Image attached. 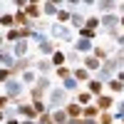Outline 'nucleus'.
<instances>
[{"label": "nucleus", "mask_w": 124, "mask_h": 124, "mask_svg": "<svg viewBox=\"0 0 124 124\" xmlns=\"http://www.w3.org/2000/svg\"><path fill=\"white\" fill-rule=\"evenodd\" d=\"M70 102V92L67 89H62V87H52L47 92V109L52 112V109H60V107H65Z\"/></svg>", "instance_id": "f257e3e1"}, {"label": "nucleus", "mask_w": 124, "mask_h": 124, "mask_svg": "<svg viewBox=\"0 0 124 124\" xmlns=\"http://www.w3.org/2000/svg\"><path fill=\"white\" fill-rule=\"evenodd\" d=\"M23 92H25V85L20 82V77H10L3 85V94H8L10 99H23Z\"/></svg>", "instance_id": "f03ea898"}, {"label": "nucleus", "mask_w": 124, "mask_h": 124, "mask_svg": "<svg viewBox=\"0 0 124 124\" xmlns=\"http://www.w3.org/2000/svg\"><path fill=\"white\" fill-rule=\"evenodd\" d=\"M50 35H52V40L72 42V30H70V25H60V23H52V25H50Z\"/></svg>", "instance_id": "7ed1b4c3"}, {"label": "nucleus", "mask_w": 124, "mask_h": 124, "mask_svg": "<svg viewBox=\"0 0 124 124\" xmlns=\"http://www.w3.org/2000/svg\"><path fill=\"white\" fill-rule=\"evenodd\" d=\"M99 112H112L114 109V104H117V97L114 94H109V92H104V94H99V97H94V102H92Z\"/></svg>", "instance_id": "20e7f679"}, {"label": "nucleus", "mask_w": 124, "mask_h": 124, "mask_svg": "<svg viewBox=\"0 0 124 124\" xmlns=\"http://www.w3.org/2000/svg\"><path fill=\"white\" fill-rule=\"evenodd\" d=\"M32 67H35V60L27 55V57H15V62H13L10 70H13V77H20L25 70H32Z\"/></svg>", "instance_id": "39448f33"}, {"label": "nucleus", "mask_w": 124, "mask_h": 124, "mask_svg": "<svg viewBox=\"0 0 124 124\" xmlns=\"http://www.w3.org/2000/svg\"><path fill=\"white\" fill-rule=\"evenodd\" d=\"M13 104L17 107V114L23 117V119H37V114H35V109H32V102H23V99H10Z\"/></svg>", "instance_id": "423d86ee"}, {"label": "nucleus", "mask_w": 124, "mask_h": 124, "mask_svg": "<svg viewBox=\"0 0 124 124\" xmlns=\"http://www.w3.org/2000/svg\"><path fill=\"white\" fill-rule=\"evenodd\" d=\"M99 30H104V32L119 30V15H117V13H112V15H99Z\"/></svg>", "instance_id": "0eeeda50"}, {"label": "nucleus", "mask_w": 124, "mask_h": 124, "mask_svg": "<svg viewBox=\"0 0 124 124\" xmlns=\"http://www.w3.org/2000/svg\"><path fill=\"white\" fill-rule=\"evenodd\" d=\"M15 62V55H13V45L5 42L3 47H0V67H13Z\"/></svg>", "instance_id": "6e6552de"}, {"label": "nucleus", "mask_w": 124, "mask_h": 124, "mask_svg": "<svg viewBox=\"0 0 124 124\" xmlns=\"http://www.w3.org/2000/svg\"><path fill=\"white\" fill-rule=\"evenodd\" d=\"M117 5H119V0H97V10H99V15H112V13H117Z\"/></svg>", "instance_id": "1a4fd4ad"}, {"label": "nucleus", "mask_w": 124, "mask_h": 124, "mask_svg": "<svg viewBox=\"0 0 124 124\" xmlns=\"http://www.w3.org/2000/svg\"><path fill=\"white\" fill-rule=\"evenodd\" d=\"M57 50V45H55V40H50V37H45L42 42H37V52H40V57H50Z\"/></svg>", "instance_id": "9d476101"}, {"label": "nucleus", "mask_w": 124, "mask_h": 124, "mask_svg": "<svg viewBox=\"0 0 124 124\" xmlns=\"http://www.w3.org/2000/svg\"><path fill=\"white\" fill-rule=\"evenodd\" d=\"M35 72H37V75H50V72H55L50 57H37L35 60Z\"/></svg>", "instance_id": "9b49d317"}, {"label": "nucleus", "mask_w": 124, "mask_h": 124, "mask_svg": "<svg viewBox=\"0 0 124 124\" xmlns=\"http://www.w3.org/2000/svg\"><path fill=\"white\" fill-rule=\"evenodd\" d=\"M72 77H75L79 85H87V82L92 79V72L87 70V67H82V65H77V67H72Z\"/></svg>", "instance_id": "f8f14e48"}, {"label": "nucleus", "mask_w": 124, "mask_h": 124, "mask_svg": "<svg viewBox=\"0 0 124 124\" xmlns=\"http://www.w3.org/2000/svg\"><path fill=\"white\" fill-rule=\"evenodd\" d=\"M72 47H75L79 55H89V52H92V47H94V40H85V37H77Z\"/></svg>", "instance_id": "ddd939ff"}, {"label": "nucleus", "mask_w": 124, "mask_h": 124, "mask_svg": "<svg viewBox=\"0 0 124 124\" xmlns=\"http://www.w3.org/2000/svg\"><path fill=\"white\" fill-rule=\"evenodd\" d=\"M104 92H109V94H122V92H124V82H119L117 77H112V79H107L104 82Z\"/></svg>", "instance_id": "4468645a"}, {"label": "nucleus", "mask_w": 124, "mask_h": 124, "mask_svg": "<svg viewBox=\"0 0 124 124\" xmlns=\"http://www.w3.org/2000/svg\"><path fill=\"white\" fill-rule=\"evenodd\" d=\"M30 40H17V42L13 45V55L15 57H27V52H30Z\"/></svg>", "instance_id": "2eb2a0df"}, {"label": "nucleus", "mask_w": 124, "mask_h": 124, "mask_svg": "<svg viewBox=\"0 0 124 124\" xmlns=\"http://www.w3.org/2000/svg\"><path fill=\"white\" fill-rule=\"evenodd\" d=\"M85 89L89 92L92 97H99V94H104V82H99V79H94V77H92V79L87 82V87H85Z\"/></svg>", "instance_id": "dca6fc26"}, {"label": "nucleus", "mask_w": 124, "mask_h": 124, "mask_svg": "<svg viewBox=\"0 0 124 124\" xmlns=\"http://www.w3.org/2000/svg\"><path fill=\"white\" fill-rule=\"evenodd\" d=\"M89 55H92V57H97L99 62H104L107 57H112V47H104V45H94Z\"/></svg>", "instance_id": "f3484780"}, {"label": "nucleus", "mask_w": 124, "mask_h": 124, "mask_svg": "<svg viewBox=\"0 0 124 124\" xmlns=\"http://www.w3.org/2000/svg\"><path fill=\"white\" fill-rule=\"evenodd\" d=\"M65 112H67V117L70 119H79L82 117V104H77V102H67V104H65Z\"/></svg>", "instance_id": "a211bd4d"}, {"label": "nucleus", "mask_w": 124, "mask_h": 124, "mask_svg": "<svg viewBox=\"0 0 124 124\" xmlns=\"http://www.w3.org/2000/svg\"><path fill=\"white\" fill-rule=\"evenodd\" d=\"M25 15L30 17V23L35 25L37 20L42 17V5H27V8H25Z\"/></svg>", "instance_id": "6ab92c4d"}, {"label": "nucleus", "mask_w": 124, "mask_h": 124, "mask_svg": "<svg viewBox=\"0 0 124 124\" xmlns=\"http://www.w3.org/2000/svg\"><path fill=\"white\" fill-rule=\"evenodd\" d=\"M82 67H87L92 75H94V72L102 67V62H99L97 57H92V55H85V57H82Z\"/></svg>", "instance_id": "aec40b11"}, {"label": "nucleus", "mask_w": 124, "mask_h": 124, "mask_svg": "<svg viewBox=\"0 0 124 124\" xmlns=\"http://www.w3.org/2000/svg\"><path fill=\"white\" fill-rule=\"evenodd\" d=\"M13 17H15V27H32L30 17L25 15V10H15V13H13Z\"/></svg>", "instance_id": "412c9836"}, {"label": "nucleus", "mask_w": 124, "mask_h": 124, "mask_svg": "<svg viewBox=\"0 0 124 124\" xmlns=\"http://www.w3.org/2000/svg\"><path fill=\"white\" fill-rule=\"evenodd\" d=\"M50 62H52V67H62V65H67V57H65V52L57 47L52 55H50Z\"/></svg>", "instance_id": "4be33fe9"}, {"label": "nucleus", "mask_w": 124, "mask_h": 124, "mask_svg": "<svg viewBox=\"0 0 124 124\" xmlns=\"http://www.w3.org/2000/svg\"><path fill=\"white\" fill-rule=\"evenodd\" d=\"M75 102L85 107V104H92V102H94V97H92L87 89H77V97H75Z\"/></svg>", "instance_id": "5701e85b"}, {"label": "nucleus", "mask_w": 124, "mask_h": 124, "mask_svg": "<svg viewBox=\"0 0 124 124\" xmlns=\"http://www.w3.org/2000/svg\"><path fill=\"white\" fill-rule=\"evenodd\" d=\"M67 112L65 107H60V109H52V124H67Z\"/></svg>", "instance_id": "b1692460"}, {"label": "nucleus", "mask_w": 124, "mask_h": 124, "mask_svg": "<svg viewBox=\"0 0 124 124\" xmlns=\"http://www.w3.org/2000/svg\"><path fill=\"white\" fill-rule=\"evenodd\" d=\"M35 79H37V72H35V67H32V70H25L23 75H20V82H23V85H30V87L35 85Z\"/></svg>", "instance_id": "393cba45"}, {"label": "nucleus", "mask_w": 124, "mask_h": 124, "mask_svg": "<svg viewBox=\"0 0 124 124\" xmlns=\"http://www.w3.org/2000/svg\"><path fill=\"white\" fill-rule=\"evenodd\" d=\"M85 20H87V17L82 15V13L72 10V17H70V27H77V30H79V27H85Z\"/></svg>", "instance_id": "a878e982"}, {"label": "nucleus", "mask_w": 124, "mask_h": 124, "mask_svg": "<svg viewBox=\"0 0 124 124\" xmlns=\"http://www.w3.org/2000/svg\"><path fill=\"white\" fill-rule=\"evenodd\" d=\"M55 17H57V23H60V25H70V17H72V10H70V8H60Z\"/></svg>", "instance_id": "bb28decb"}, {"label": "nucleus", "mask_w": 124, "mask_h": 124, "mask_svg": "<svg viewBox=\"0 0 124 124\" xmlns=\"http://www.w3.org/2000/svg\"><path fill=\"white\" fill-rule=\"evenodd\" d=\"M35 85H37L40 89H42V92H50V89H52V82H50V75H37Z\"/></svg>", "instance_id": "cd10ccee"}, {"label": "nucleus", "mask_w": 124, "mask_h": 124, "mask_svg": "<svg viewBox=\"0 0 124 124\" xmlns=\"http://www.w3.org/2000/svg\"><path fill=\"white\" fill-rule=\"evenodd\" d=\"M62 89H67L70 92V94H72V92H77L79 89V82L75 79V77H67V79H62V85H60Z\"/></svg>", "instance_id": "c85d7f7f"}, {"label": "nucleus", "mask_w": 124, "mask_h": 124, "mask_svg": "<svg viewBox=\"0 0 124 124\" xmlns=\"http://www.w3.org/2000/svg\"><path fill=\"white\" fill-rule=\"evenodd\" d=\"M82 117H85V119H97L99 117V109L94 104H85V107H82Z\"/></svg>", "instance_id": "c756f323"}, {"label": "nucleus", "mask_w": 124, "mask_h": 124, "mask_svg": "<svg viewBox=\"0 0 124 124\" xmlns=\"http://www.w3.org/2000/svg\"><path fill=\"white\" fill-rule=\"evenodd\" d=\"M57 10H60V8H55L50 0H42V17H55Z\"/></svg>", "instance_id": "7c9ffc66"}, {"label": "nucleus", "mask_w": 124, "mask_h": 124, "mask_svg": "<svg viewBox=\"0 0 124 124\" xmlns=\"http://www.w3.org/2000/svg\"><path fill=\"white\" fill-rule=\"evenodd\" d=\"M45 94H47V92H42L37 85L30 87V102H42V99H45Z\"/></svg>", "instance_id": "2f4dec72"}, {"label": "nucleus", "mask_w": 124, "mask_h": 124, "mask_svg": "<svg viewBox=\"0 0 124 124\" xmlns=\"http://www.w3.org/2000/svg\"><path fill=\"white\" fill-rule=\"evenodd\" d=\"M0 27H5V30L15 27V17H13V13H3V15H0Z\"/></svg>", "instance_id": "473e14b6"}, {"label": "nucleus", "mask_w": 124, "mask_h": 124, "mask_svg": "<svg viewBox=\"0 0 124 124\" xmlns=\"http://www.w3.org/2000/svg\"><path fill=\"white\" fill-rule=\"evenodd\" d=\"M65 57H67V65H75V67L82 62V57H79V52H77L75 47H72V50H67V52H65Z\"/></svg>", "instance_id": "72a5a7b5"}, {"label": "nucleus", "mask_w": 124, "mask_h": 124, "mask_svg": "<svg viewBox=\"0 0 124 124\" xmlns=\"http://www.w3.org/2000/svg\"><path fill=\"white\" fill-rule=\"evenodd\" d=\"M20 40V27H10L8 32H5V42H10V45H15Z\"/></svg>", "instance_id": "f704fd0d"}, {"label": "nucleus", "mask_w": 124, "mask_h": 124, "mask_svg": "<svg viewBox=\"0 0 124 124\" xmlns=\"http://www.w3.org/2000/svg\"><path fill=\"white\" fill-rule=\"evenodd\" d=\"M99 124H114L117 117H114V112H99V117H97Z\"/></svg>", "instance_id": "c9c22d12"}, {"label": "nucleus", "mask_w": 124, "mask_h": 124, "mask_svg": "<svg viewBox=\"0 0 124 124\" xmlns=\"http://www.w3.org/2000/svg\"><path fill=\"white\" fill-rule=\"evenodd\" d=\"M77 32H79V37H85V40H97V30H92V27H79Z\"/></svg>", "instance_id": "e433bc0d"}, {"label": "nucleus", "mask_w": 124, "mask_h": 124, "mask_svg": "<svg viewBox=\"0 0 124 124\" xmlns=\"http://www.w3.org/2000/svg\"><path fill=\"white\" fill-rule=\"evenodd\" d=\"M55 75H57L60 79H67V77H72V67H67V65H62V67H55Z\"/></svg>", "instance_id": "4c0bfd02"}, {"label": "nucleus", "mask_w": 124, "mask_h": 124, "mask_svg": "<svg viewBox=\"0 0 124 124\" xmlns=\"http://www.w3.org/2000/svg\"><path fill=\"white\" fill-rule=\"evenodd\" d=\"M85 27H92V30H97L99 32V15H89L85 20Z\"/></svg>", "instance_id": "58836bf2"}, {"label": "nucleus", "mask_w": 124, "mask_h": 124, "mask_svg": "<svg viewBox=\"0 0 124 124\" xmlns=\"http://www.w3.org/2000/svg\"><path fill=\"white\" fill-rule=\"evenodd\" d=\"M32 109H35V114H45V112H50L45 99H42V102H32Z\"/></svg>", "instance_id": "ea45409f"}, {"label": "nucleus", "mask_w": 124, "mask_h": 124, "mask_svg": "<svg viewBox=\"0 0 124 124\" xmlns=\"http://www.w3.org/2000/svg\"><path fill=\"white\" fill-rule=\"evenodd\" d=\"M35 124H52V112H45V114H37Z\"/></svg>", "instance_id": "a19ab883"}, {"label": "nucleus", "mask_w": 124, "mask_h": 124, "mask_svg": "<svg viewBox=\"0 0 124 124\" xmlns=\"http://www.w3.org/2000/svg\"><path fill=\"white\" fill-rule=\"evenodd\" d=\"M112 112H114V117H117V119H122V117H124V97L114 104V109H112Z\"/></svg>", "instance_id": "79ce46f5"}, {"label": "nucleus", "mask_w": 124, "mask_h": 124, "mask_svg": "<svg viewBox=\"0 0 124 124\" xmlns=\"http://www.w3.org/2000/svg\"><path fill=\"white\" fill-rule=\"evenodd\" d=\"M10 77H13V70L10 67H0V85H5Z\"/></svg>", "instance_id": "37998d69"}, {"label": "nucleus", "mask_w": 124, "mask_h": 124, "mask_svg": "<svg viewBox=\"0 0 124 124\" xmlns=\"http://www.w3.org/2000/svg\"><path fill=\"white\" fill-rule=\"evenodd\" d=\"M3 112H5V119H13V117H17V107L13 104V102H10V104H8Z\"/></svg>", "instance_id": "c03bdc74"}, {"label": "nucleus", "mask_w": 124, "mask_h": 124, "mask_svg": "<svg viewBox=\"0 0 124 124\" xmlns=\"http://www.w3.org/2000/svg\"><path fill=\"white\" fill-rule=\"evenodd\" d=\"M112 57L117 60V65H119V67H124V47H119L117 52H112Z\"/></svg>", "instance_id": "a18cd8bd"}, {"label": "nucleus", "mask_w": 124, "mask_h": 124, "mask_svg": "<svg viewBox=\"0 0 124 124\" xmlns=\"http://www.w3.org/2000/svg\"><path fill=\"white\" fill-rule=\"evenodd\" d=\"M10 3L15 5V10H25L27 8V0H10Z\"/></svg>", "instance_id": "49530a36"}, {"label": "nucleus", "mask_w": 124, "mask_h": 124, "mask_svg": "<svg viewBox=\"0 0 124 124\" xmlns=\"http://www.w3.org/2000/svg\"><path fill=\"white\" fill-rule=\"evenodd\" d=\"M65 5L70 10H77V5H82V0H65Z\"/></svg>", "instance_id": "de8ad7c7"}, {"label": "nucleus", "mask_w": 124, "mask_h": 124, "mask_svg": "<svg viewBox=\"0 0 124 124\" xmlns=\"http://www.w3.org/2000/svg\"><path fill=\"white\" fill-rule=\"evenodd\" d=\"M8 104H10V97L8 94H0V109H5Z\"/></svg>", "instance_id": "09e8293b"}, {"label": "nucleus", "mask_w": 124, "mask_h": 124, "mask_svg": "<svg viewBox=\"0 0 124 124\" xmlns=\"http://www.w3.org/2000/svg\"><path fill=\"white\" fill-rule=\"evenodd\" d=\"M114 42H117V47H124V30L117 35V40H114Z\"/></svg>", "instance_id": "8fccbe9b"}, {"label": "nucleus", "mask_w": 124, "mask_h": 124, "mask_svg": "<svg viewBox=\"0 0 124 124\" xmlns=\"http://www.w3.org/2000/svg\"><path fill=\"white\" fill-rule=\"evenodd\" d=\"M114 77H117L119 82H124V67H119V70H117V75H114Z\"/></svg>", "instance_id": "3c124183"}, {"label": "nucleus", "mask_w": 124, "mask_h": 124, "mask_svg": "<svg viewBox=\"0 0 124 124\" xmlns=\"http://www.w3.org/2000/svg\"><path fill=\"white\" fill-rule=\"evenodd\" d=\"M82 5H87V8H94V5H97V0H82Z\"/></svg>", "instance_id": "603ef678"}, {"label": "nucleus", "mask_w": 124, "mask_h": 124, "mask_svg": "<svg viewBox=\"0 0 124 124\" xmlns=\"http://www.w3.org/2000/svg\"><path fill=\"white\" fill-rule=\"evenodd\" d=\"M50 3H52L55 8H62V5H65V0H50Z\"/></svg>", "instance_id": "864d4df0"}, {"label": "nucleus", "mask_w": 124, "mask_h": 124, "mask_svg": "<svg viewBox=\"0 0 124 124\" xmlns=\"http://www.w3.org/2000/svg\"><path fill=\"white\" fill-rule=\"evenodd\" d=\"M82 124H99L97 119H85V117H82Z\"/></svg>", "instance_id": "5fc2aeb1"}, {"label": "nucleus", "mask_w": 124, "mask_h": 124, "mask_svg": "<svg viewBox=\"0 0 124 124\" xmlns=\"http://www.w3.org/2000/svg\"><path fill=\"white\" fill-rule=\"evenodd\" d=\"M5 124H20V119H17V117H13V119H5Z\"/></svg>", "instance_id": "6e6d98bb"}, {"label": "nucleus", "mask_w": 124, "mask_h": 124, "mask_svg": "<svg viewBox=\"0 0 124 124\" xmlns=\"http://www.w3.org/2000/svg\"><path fill=\"white\" fill-rule=\"evenodd\" d=\"M67 124H82V117L79 119H67Z\"/></svg>", "instance_id": "4d7b16f0"}, {"label": "nucleus", "mask_w": 124, "mask_h": 124, "mask_svg": "<svg viewBox=\"0 0 124 124\" xmlns=\"http://www.w3.org/2000/svg\"><path fill=\"white\" fill-rule=\"evenodd\" d=\"M27 5H42V0H27Z\"/></svg>", "instance_id": "13d9d810"}, {"label": "nucleus", "mask_w": 124, "mask_h": 124, "mask_svg": "<svg viewBox=\"0 0 124 124\" xmlns=\"http://www.w3.org/2000/svg\"><path fill=\"white\" fill-rule=\"evenodd\" d=\"M119 30H124V15H119Z\"/></svg>", "instance_id": "bf43d9fd"}, {"label": "nucleus", "mask_w": 124, "mask_h": 124, "mask_svg": "<svg viewBox=\"0 0 124 124\" xmlns=\"http://www.w3.org/2000/svg\"><path fill=\"white\" fill-rule=\"evenodd\" d=\"M0 124H5V112L0 109Z\"/></svg>", "instance_id": "052dcab7"}, {"label": "nucleus", "mask_w": 124, "mask_h": 124, "mask_svg": "<svg viewBox=\"0 0 124 124\" xmlns=\"http://www.w3.org/2000/svg\"><path fill=\"white\" fill-rule=\"evenodd\" d=\"M5 45V32H0V47Z\"/></svg>", "instance_id": "680f3d73"}, {"label": "nucleus", "mask_w": 124, "mask_h": 124, "mask_svg": "<svg viewBox=\"0 0 124 124\" xmlns=\"http://www.w3.org/2000/svg\"><path fill=\"white\" fill-rule=\"evenodd\" d=\"M20 124H35L32 119H23V122H20Z\"/></svg>", "instance_id": "e2e57ef3"}, {"label": "nucleus", "mask_w": 124, "mask_h": 124, "mask_svg": "<svg viewBox=\"0 0 124 124\" xmlns=\"http://www.w3.org/2000/svg\"><path fill=\"white\" fill-rule=\"evenodd\" d=\"M0 15H3V3H0Z\"/></svg>", "instance_id": "0e129e2a"}, {"label": "nucleus", "mask_w": 124, "mask_h": 124, "mask_svg": "<svg viewBox=\"0 0 124 124\" xmlns=\"http://www.w3.org/2000/svg\"><path fill=\"white\" fill-rule=\"evenodd\" d=\"M117 122H122V124H124V117H122V119H117Z\"/></svg>", "instance_id": "69168bd1"}, {"label": "nucleus", "mask_w": 124, "mask_h": 124, "mask_svg": "<svg viewBox=\"0 0 124 124\" xmlns=\"http://www.w3.org/2000/svg\"><path fill=\"white\" fill-rule=\"evenodd\" d=\"M122 97H124V92H122Z\"/></svg>", "instance_id": "338daca9"}, {"label": "nucleus", "mask_w": 124, "mask_h": 124, "mask_svg": "<svg viewBox=\"0 0 124 124\" xmlns=\"http://www.w3.org/2000/svg\"><path fill=\"white\" fill-rule=\"evenodd\" d=\"M0 3H3V0H0Z\"/></svg>", "instance_id": "774afa93"}]
</instances>
